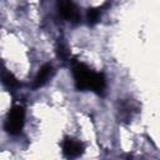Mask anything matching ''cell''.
Segmentation results:
<instances>
[{"instance_id":"cell-1","label":"cell","mask_w":160,"mask_h":160,"mask_svg":"<svg viewBox=\"0 0 160 160\" xmlns=\"http://www.w3.org/2000/svg\"><path fill=\"white\" fill-rule=\"evenodd\" d=\"M72 76L78 90H92L99 95H102L106 85L102 74L95 72L85 64L75 61L72 64Z\"/></svg>"},{"instance_id":"cell-2","label":"cell","mask_w":160,"mask_h":160,"mask_svg":"<svg viewBox=\"0 0 160 160\" xmlns=\"http://www.w3.org/2000/svg\"><path fill=\"white\" fill-rule=\"evenodd\" d=\"M25 121V110L22 106L16 105L12 106L11 110L8 114L6 121H5V130L10 135H19L24 128Z\"/></svg>"},{"instance_id":"cell-3","label":"cell","mask_w":160,"mask_h":160,"mask_svg":"<svg viewBox=\"0 0 160 160\" xmlns=\"http://www.w3.org/2000/svg\"><path fill=\"white\" fill-rule=\"evenodd\" d=\"M82 151H84V145L79 140H75L72 138H66L64 140V142H62V152L69 160L79 158L82 154Z\"/></svg>"},{"instance_id":"cell-4","label":"cell","mask_w":160,"mask_h":160,"mask_svg":"<svg viewBox=\"0 0 160 160\" xmlns=\"http://www.w3.org/2000/svg\"><path fill=\"white\" fill-rule=\"evenodd\" d=\"M58 9H59V12L60 15L71 21V22H78L80 20V14L78 11V8L75 6L74 2L71 1H60L58 4Z\"/></svg>"},{"instance_id":"cell-5","label":"cell","mask_w":160,"mask_h":160,"mask_svg":"<svg viewBox=\"0 0 160 160\" xmlns=\"http://www.w3.org/2000/svg\"><path fill=\"white\" fill-rule=\"evenodd\" d=\"M52 72H54V70H52V66H51L50 64L42 65V66L39 69V71H38V74H36V76H35V79H34L32 88H34V89H39V88H41L42 85H45V84L50 80V78L52 76Z\"/></svg>"},{"instance_id":"cell-6","label":"cell","mask_w":160,"mask_h":160,"mask_svg":"<svg viewBox=\"0 0 160 160\" xmlns=\"http://www.w3.org/2000/svg\"><path fill=\"white\" fill-rule=\"evenodd\" d=\"M0 80L1 82L10 90H14V89H18L20 86V82L18 81V79L14 76L12 72H10L5 66L4 64L0 62Z\"/></svg>"},{"instance_id":"cell-7","label":"cell","mask_w":160,"mask_h":160,"mask_svg":"<svg viewBox=\"0 0 160 160\" xmlns=\"http://www.w3.org/2000/svg\"><path fill=\"white\" fill-rule=\"evenodd\" d=\"M86 20H88V24L90 26H94L95 24H98L99 20H100V11H99V9L90 8L88 10V12H86Z\"/></svg>"},{"instance_id":"cell-8","label":"cell","mask_w":160,"mask_h":160,"mask_svg":"<svg viewBox=\"0 0 160 160\" xmlns=\"http://www.w3.org/2000/svg\"><path fill=\"white\" fill-rule=\"evenodd\" d=\"M56 52H58V56H59L60 59H62L64 61H65V60H68V59H69V56H70L68 48H66V46H65L62 42H58V46H56Z\"/></svg>"}]
</instances>
